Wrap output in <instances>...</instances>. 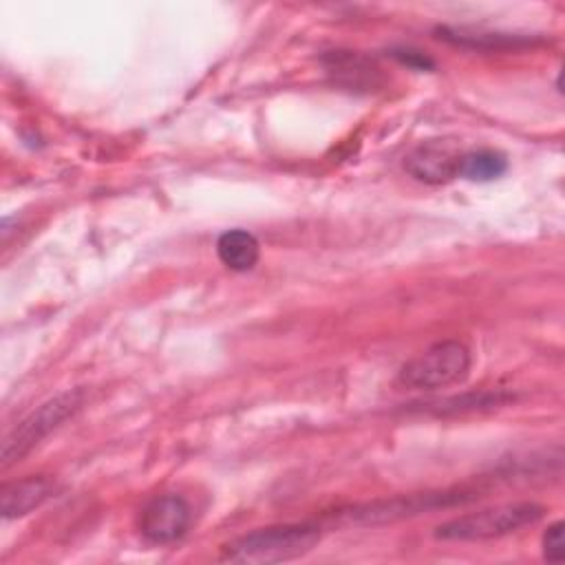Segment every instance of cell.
<instances>
[{
  "label": "cell",
  "instance_id": "4",
  "mask_svg": "<svg viewBox=\"0 0 565 565\" xmlns=\"http://www.w3.org/2000/svg\"><path fill=\"white\" fill-rule=\"evenodd\" d=\"M82 391H66L46 399L31 415H26L2 441V468L11 466L13 461H20L49 433H53L62 422L75 415L82 406Z\"/></svg>",
  "mask_w": 565,
  "mask_h": 565
},
{
  "label": "cell",
  "instance_id": "3",
  "mask_svg": "<svg viewBox=\"0 0 565 565\" xmlns=\"http://www.w3.org/2000/svg\"><path fill=\"white\" fill-rule=\"evenodd\" d=\"M472 358L459 340H441L426 347L397 371V384L411 391H437L466 380Z\"/></svg>",
  "mask_w": 565,
  "mask_h": 565
},
{
  "label": "cell",
  "instance_id": "8",
  "mask_svg": "<svg viewBox=\"0 0 565 565\" xmlns=\"http://www.w3.org/2000/svg\"><path fill=\"white\" fill-rule=\"evenodd\" d=\"M53 492V479L42 475H31L20 481L4 483L0 490V512L4 519H20L46 503Z\"/></svg>",
  "mask_w": 565,
  "mask_h": 565
},
{
  "label": "cell",
  "instance_id": "9",
  "mask_svg": "<svg viewBox=\"0 0 565 565\" xmlns=\"http://www.w3.org/2000/svg\"><path fill=\"white\" fill-rule=\"evenodd\" d=\"M216 256L232 271H249L260 258V243L247 230H225L216 238Z\"/></svg>",
  "mask_w": 565,
  "mask_h": 565
},
{
  "label": "cell",
  "instance_id": "6",
  "mask_svg": "<svg viewBox=\"0 0 565 565\" xmlns=\"http://www.w3.org/2000/svg\"><path fill=\"white\" fill-rule=\"evenodd\" d=\"M463 492H426V494H408V497H399V499H391V501H375V503H366V505H358L351 510H342L340 516L347 523H386V521H395V519H404V516H415L419 512L433 510V508H444L450 503H459L463 501Z\"/></svg>",
  "mask_w": 565,
  "mask_h": 565
},
{
  "label": "cell",
  "instance_id": "2",
  "mask_svg": "<svg viewBox=\"0 0 565 565\" xmlns=\"http://www.w3.org/2000/svg\"><path fill=\"white\" fill-rule=\"evenodd\" d=\"M545 508L534 501H514L461 514L435 527L441 541H488L514 534L543 519Z\"/></svg>",
  "mask_w": 565,
  "mask_h": 565
},
{
  "label": "cell",
  "instance_id": "5",
  "mask_svg": "<svg viewBox=\"0 0 565 565\" xmlns=\"http://www.w3.org/2000/svg\"><path fill=\"white\" fill-rule=\"evenodd\" d=\"M192 521L190 503L181 494H159L150 499L139 514V532L154 545L179 541Z\"/></svg>",
  "mask_w": 565,
  "mask_h": 565
},
{
  "label": "cell",
  "instance_id": "1",
  "mask_svg": "<svg viewBox=\"0 0 565 565\" xmlns=\"http://www.w3.org/2000/svg\"><path fill=\"white\" fill-rule=\"evenodd\" d=\"M322 532L318 523H280L258 527L221 547V561L230 563H285L311 552Z\"/></svg>",
  "mask_w": 565,
  "mask_h": 565
},
{
  "label": "cell",
  "instance_id": "11",
  "mask_svg": "<svg viewBox=\"0 0 565 565\" xmlns=\"http://www.w3.org/2000/svg\"><path fill=\"white\" fill-rule=\"evenodd\" d=\"M543 558L561 563L565 558V523L554 521L543 532Z\"/></svg>",
  "mask_w": 565,
  "mask_h": 565
},
{
  "label": "cell",
  "instance_id": "10",
  "mask_svg": "<svg viewBox=\"0 0 565 565\" xmlns=\"http://www.w3.org/2000/svg\"><path fill=\"white\" fill-rule=\"evenodd\" d=\"M505 170H508V159L503 152L492 148H479V150L461 152L457 177L475 183H488L499 179Z\"/></svg>",
  "mask_w": 565,
  "mask_h": 565
},
{
  "label": "cell",
  "instance_id": "12",
  "mask_svg": "<svg viewBox=\"0 0 565 565\" xmlns=\"http://www.w3.org/2000/svg\"><path fill=\"white\" fill-rule=\"evenodd\" d=\"M404 64H408V66H415V68H430L433 66V62L426 57V55H422V53H417V51H399V53H395Z\"/></svg>",
  "mask_w": 565,
  "mask_h": 565
},
{
  "label": "cell",
  "instance_id": "7",
  "mask_svg": "<svg viewBox=\"0 0 565 565\" xmlns=\"http://www.w3.org/2000/svg\"><path fill=\"white\" fill-rule=\"evenodd\" d=\"M461 152L463 150L455 141H446V139L422 141L406 154L404 170L413 179L424 183H433V185L448 183L459 172Z\"/></svg>",
  "mask_w": 565,
  "mask_h": 565
}]
</instances>
